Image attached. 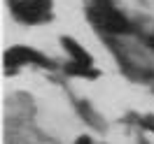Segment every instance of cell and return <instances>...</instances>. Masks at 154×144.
Returning <instances> with one entry per match:
<instances>
[{"instance_id": "cell-1", "label": "cell", "mask_w": 154, "mask_h": 144, "mask_svg": "<svg viewBox=\"0 0 154 144\" xmlns=\"http://www.w3.org/2000/svg\"><path fill=\"white\" fill-rule=\"evenodd\" d=\"M91 16H94V21H96L100 28H105L107 33H126V30L131 28L128 21L112 7L110 0H96V5H94V10H91Z\"/></svg>"}, {"instance_id": "cell-2", "label": "cell", "mask_w": 154, "mask_h": 144, "mask_svg": "<svg viewBox=\"0 0 154 144\" xmlns=\"http://www.w3.org/2000/svg\"><path fill=\"white\" fill-rule=\"evenodd\" d=\"M14 12L23 21H40L47 16L49 12V0H14Z\"/></svg>"}, {"instance_id": "cell-3", "label": "cell", "mask_w": 154, "mask_h": 144, "mask_svg": "<svg viewBox=\"0 0 154 144\" xmlns=\"http://www.w3.org/2000/svg\"><path fill=\"white\" fill-rule=\"evenodd\" d=\"M7 65H14V63H26V60H33V63H42V65H49L47 58L38 56V54H33L30 49H12L7 51Z\"/></svg>"}, {"instance_id": "cell-4", "label": "cell", "mask_w": 154, "mask_h": 144, "mask_svg": "<svg viewBox=\"0 0 154 144\" xmlns=\"http://www.w3.org/2000/svg\"><path fill=\"white\" fill-rule=\"evenodd\" d=\"M63 44H66V47L70 49V54L75 56V63H79V65H91V58L84 54V49L79 47L77 42H72V40H68V37H66V40H63Z\"/></svg>"}, {"instance_id": "cell-5", "label": "cell", "mask_w": 154, "mask_h": 144, "mask_svg": "<svg viewBox=\"0 0 154 144\" xmlns=\"http://www.w3.org/2000/svg\"><path fill=\"white\" fill-rule=\"evenodd\" d=\"M77 144H91V142H89L87 137H82V140H79V142H77Z\"/></svg>"}, {"instance_id": "cell-6", "label": "cell", "mask_w": 154, "mask_h": 144, "mask_svg": "<svg viewBox=\"0 0 154 144\" xmlns=\"http://www.w3.org/2000/svg\"><path fill=\"white\" fill-rule=\"evenodd\" d=\"M149 44H152V47H154V37H152V40H149Z\"/></svg>"}]
</instances>
